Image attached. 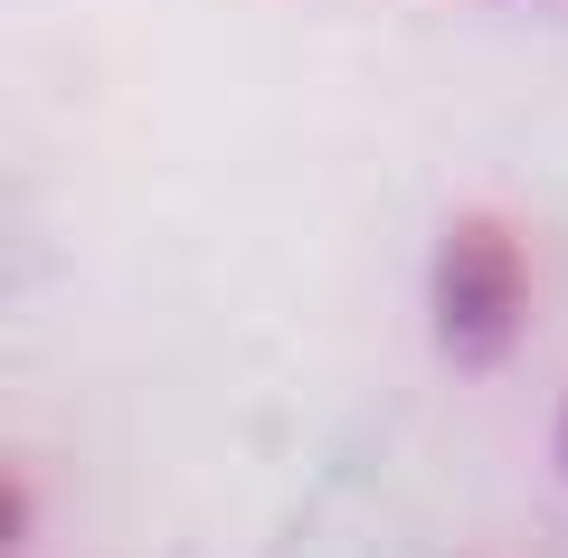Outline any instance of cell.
I'll return each mask as SVG.
<instances>
[{"instance_id":"obj_1","label":"cell","mask_w":568,"mask_h":558,"mask_svg":"<svg viewBox=\"0 0 568 558\" xmlns=\"http://www.w3.org/2000/svg\"><path fill=\"white\" fill-rule=\"evenodd\" d=\"M540 303V265L511 209H455L426 246V341L446 369H503L530 332Z\"/></svg>"},{"instance_id":"obj_2","label":"cell","mask_w":568,"mask_h":558,"mask_svg":"<svg viewBox=\"0 0 568 558\" xmlns=\"http://www.w3.org/2000/svg\"><path fill=\"white\" fill-rule=\"evenodd\" d=\"M0 549H10V558L39 549V474H29V464L0 474Z\"/></svg>"},{"instance_id":"obj_3","label":"cell","mask_w":568,"mask_h":558,"mask_svg":"<svg viewBox=\"0 0 568 558\" xmlns=\"http://www.w3.org/2000/svg\"><path fill=\"white\" fill-rule=\"evenodd\" d=\"M549 464L568 474V388H559V417H549Z\"/></svg>"}]
</instances>
